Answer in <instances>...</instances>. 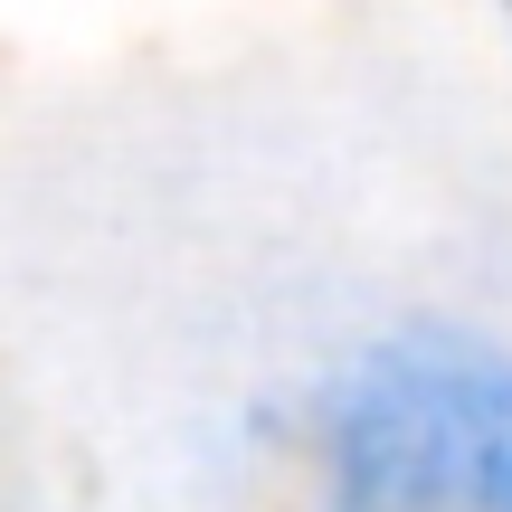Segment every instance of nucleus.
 <instances>
[{"label": "nucleus", "mask_w": 512, "mask_h": 512, "mask_svg": "<svg viewBox=\"0 0 512 512\" xmlns=\"http://www.w3.org/2000/svg\"><path fill=\"white\" fill-rule=\"evenodd\" d=\"M484 19H494V38H503V57H512V0H484Z\"/></svg>", "instance_id": "obj_2"}, {"label": "nucleus", "mask_w": 512, "mask_h": 512, "mask_svg": "<svg viewBox=\"0 0 512 512\" xmlns=\"http://www.w3.org/2000/svg\"><path fill=\"white\" fill-rule=\"evenodd\" d=\"M304 512H512V332L380 313L294 389Z\"/></svg>", "instance_id": "obj_1"}]
</instances>
